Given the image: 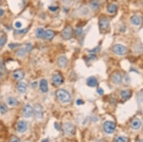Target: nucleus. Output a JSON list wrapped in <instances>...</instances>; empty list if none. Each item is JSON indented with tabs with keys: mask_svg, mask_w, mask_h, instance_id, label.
<instances>
[{
	"mask_svg": "<svg viewBox=\"0 0 143 142\" xmlns=\"http://www.w3.org/2000/svg\"><path fill=\"white\" fill-rule=\"evenodd\" d=\"M7 42V37L6 35H3L0 37V46H3Z\"/></svg>",
	"mask_w": 143,
	"mask_h": 142,
	"instance_id": "27",
	"label": "nucleus"
},
{
	"mask_svg": "<svg viewBox=\"0 0 143 142\" xmlns=\"http://www.w3.org/2000/svg\"><path fill=\"white\" fill-rule=\"evenodd\" d=\"M63 129L65 133L67 134H73L75 132V127L71 123H65L63 125Z\"/></svg>",
	"mask_w": 143,
	"mask_h": 142,
	"instance_id": "7",
	"label": "nucleus"
},
{
	"mask_svg": "<svg viewBox=\"0 0 143 142\" xmlns=\"http://www.w3.org/2000/svg\"><path fill=\"white\" fill-rule=\"evenodd\" d=\"M27 32H28V29H23V30H19L17 32L19 33V34H25V33H26Z\"/></svg>",
	"mask_w": 143,
	"mask_h": 142,
	"instance_id": "36",
	"label": "nucleus"
},
{
	"mask_svg": "<svg viewBox=\"0 0 143 142\" xmlns=\"http://www.w3.org/2000/svg\"><path fill=\"white\" fill-rule=\"evenodd\" d=\"M89 57L90 60H94V59L95 58V56L94 55V54H91Z\"/></svg>",
	"mask_w": 143,
	"mask_h": 142,
	"instance_id": "39",
	"label": "nucleus"
},
{
	"mask_svg": "<svg viewBox=\"0 0 143 142\" xmlns=\"http://www.w3.org/2000/svg\"><path fill=\"white\" fill-rule=\"evenodd\" d=\"M39 87L41 90L43 92H47L48 90V82L46 80L42 79L40 81Z\"/></svg>",
	"mask_w": 143,
	"mask_h": 142,
	"instance_id": "14",
	"label": "nucleus"
},
{
	"mask_svg": "<svg viewBox=\"0 0 143 142\" xmlns=\"http://www.w3.org/2000/svg\"><path fill=\"white\" fill-rule=\"evenodd\" d=\"M115 124L112 122L107 121L103 124V129L104 131L108 134H111L115 130Z\"/></svg>",
	"mask_w": 143,
	"mask_h": 142,
	"instance_id": "4",
	"label": "nucleus"
},
{
	"mask_svg": "<svg viewBox=\"0 0 143 142\" xmlns=\"http://www.w3.org/2000/svg\"><path fill=\"white\" fill-rule=\"evenodd\" d=\"M121 96L123 99H128L131 96V92L129 90H123L121 92Z\"/></svg>",
	"mask_w": 143,
	"mask_h": 142,
	"instance_id": "23",
	"label": "nucleus"
},
{
	"mask_svg": "<svg viewBox=\"0 0 143 142\" xmlns=\"http://www.w3.org/2000/svg\"><path fill=\"white\" fill-rule=\"evenodd\" d=\"M0 4H1V0H0Z\"/></svg>",
	"mask_w": 143,
	"mask_h": 142,
	"instance_id": "42",
	"label": "nucleus"
},
{
	"mask_svg": "<svg viewBox=\"0 0 143 142\" xmlns=\"http://www.w3.org/2000/svg\"><path fill=\"white\" fill-rule=\"evenodd\" d=\"M112 50L114 53L119 56L125 55L127 52V49L126 47L121 44L114 45L112 48Z\"/></svg>",
	"mask_w": 143,
	"mask_h": 142,
	"instance_id": "2",
	"label": "nucleus"
},
{
	"mask_svg": "<svg viewBox=\"0 0 143 142\" xmlns=\"http://www.w3.org/2000/svg\"><path fill=\"white\" fill-rule=\"evenodd\" d=\"M44 30L43 28H39L38 29H37L36 31V36L38 38H41L43 36L44 34Z\"/></svg>",
	"mask_w": 143,
	"mask_h": 142,
	"instance_id": "24",
	"label": "nucleus"
},
{
	"mask_svg": "<svg viewBox=\"0 0 143 142\" xmlns=\"http://www.w3.org/2000/svg\"><path fill=\"white\" fill-rule=\"evenodd\" d=\"M72 35V29L71 26H66L62 30L61 36L64 40H69L71 38Z\"/></svg>",
	"mask_w": 143,
	"mask_h": 142,
	"instance_id": "3",
	"label": "nucleus"
},
{
	"mask_svg": "<svg viewBox=\"0 0 143 142\" xmlns=\"http://www.w3.org/2000/svg\"><path fill=\"white\" fill-rule=\"evenodd\" d=\"M41 142H49V140L48 139H44L43 140H42Z\"/></svg>",
	"mask_w": 143,
	"mask_h": 142,
	"instance_id": "41",
	"label": "nucleus"
},
{
	"mask_svg": "<svg viewBox=\"0 0 143 142\" xmlns=\"http://www.w3.org/2000/svg\"><path fill=\"white\" fill-rule=\"evenodd\" d=\"M90 7L91 8V10L93 11H97L99 8V4L96 0H93L91 1L90 3Z\"/></svg>",
	"mask_w": 143,
	"mask_h": 142,
	"instance_id": "21",
	"label": "nucleus"
},
{
	"mask_svg": "<svg viewBox=\"0 0 143 142\" xmlns=\"http://www.w3.org/2000/svg\"><path fill=\"white\" fill-rule=\"evenodd\" d=\"M131 126L133 129H138L141 126V122L139 119H135L131 122Z\"/></svg>",
	"mask_w": 143,
	"mask_h": 142,
	"instance_id": "19",
	"label": "nucleus"
},
{
	"mask_svg": "<svg viewBox=\"0 0 143 142\" xmlns=\"http://www.w3.org/2000/svg\"><path fill=\"white\" fill-rule=\"evenodd\" d=\"M33 110L35 113V115H36L37 118L41 119V118L43 117V108H42V107L41 105H39V104H36V105H35L34 109Z\"/></svg>",
	"mask_w": 143,
	"mask_h": 142,
	"instance_id": "8",
	"label": "nucleus"
},
{
	"mask_svg": "<svg viewBox=\"0 0 143 142\" xmlns=\"http://www.w3.org/2000/svg\"><path fill=\"white\" fill-rule=\"evenodd\" d=\"M52 81L54 84L58 86V85H60L63 82L62 77L60 74L57 73V74H55L53 76Z\"/></svg>",
	"mask_w": 143,
	"mask_h": 142,
	"instance_id": "12",
	"label": "nucleus"
},
{
	"mask_svg": "<svg viewBox=\"0 0 143 142\" xmlns=\"http://www.w3.org/2000/svg\"><path fill=\"white\" fill-rule=\"evenodd\" d=\"M16 54H17L18 56L23 57V56H24L25 54H26V50L22 48L17 51V52H16Z\"/></svg>",
	"mask_w": 143,
	"mask_h": 142,
	"instance_id": "26",
	"label": "nucleus"
},
{
	"mask_svg": "<svg viewBox=\"0 0 143 142\" xmlns=\"http://www.w3.org/2000/svg\"><path fill=\"white\" fill-rule=\"evenodd\" d=\"M97 92L98 94H100V95H102V94H104V91H103V90L102 88H98L97 89Z\"/></svg>",
	"mask_w": 143,
	"mask_h": 142,
	"instance_id": "35",
	"label": "nucleus"
},
{
	"mask_svg": "<svg viewBox=\"0 0 143 142\" xmlns=\"http://www.w3.org/2000/svg\"><path fill=\"white\" fill-rule=\"evenodd\" d=\"M117 10V6L115 4H109L107 7V10L110 14L115 13Z\"/></svg>",
	"mask_w": 143,
	"mask_h": 142,
	"instance_id": "20",
	"label": "nucleus"
},
{
	"mask_svg": "<svg viewBox=\"0 0 143 142\" xmlns=\"http://www.w3.org/2000/svg\"><path fill=\"white\" fill-rule=\"evenodd\" d=\"M19 46L18 44H13V43H11V44H10L9 45V47L10 48V49H13L14 48H15V47H16L17 46Z\"/></svg>",
	"mask_w": 143,
	"mask_h": 142,
	"instance_id": "33",
	"label": "nucleus"
},
{
	"mask_svg": "<svg viewBox=\"0 0 143 142\" xmlns=\"http://www.w3.org/2000/svg\"><path fill=\"white\" fill-rule=\"evenodd\" d=\"M9 142H20V141H19V139L17 137L12 136Z\"/></svg>",
	"mask_w": 143,
	"mask_h": 142,
	"instance_id": "30",
	"label": "nucleus"
},
{
	"mask_svg": "<svg viewBox=\"0 0 143 142\" xmlns=\"http://www.w3.org/2000/svg\"><path fill=\"white\" fill-rule=\"evenodd\" d=\"M17 88L19 92L21 94H24L27 90V84L24 82L19 83L17 86Z\"/></svg>",
	"mask_w": 143,
	"mask_h": 142,
	"instance_id": "18",
	"label": "nucleus"
},
{
	"mask_svg": "<svg viewBox=\"0 0 143 142\" xmlns=\"http://www.w3.org/2000/svg\"><path fill=\"white\" fill-rule=\"evenodd\" d=\"M33 112V108L29 105H25L23 109V114L25 118H30L32 116Z\"/></svg>",
	"mask_w": 143,
	"mask_h": 142,
	"instance_id": "6",
	"label": "nucleus"
},
{
	"mask_svg": "<svg viewBox=\"0 0 143 142\" xmlns=\"http://www.w3.org/2000/svg\"><path fill=\"white\" fill-rule=\"evenodd\" d=\"M76 34L78 36H81L83 34V29L81 28H79L76 30Z\"/></svg>",
	"mask_w": 143,
	"mask_h": 142,
	"instance_id": "29",
	"label": "nucleus"
},
{
	"mask_svg": "<svg viewBox=\"0 0 143 142\" xmlns=\"http://www.w3.org/2000/svg\"><path fill=\"white\" fill-rule=\"evenodd\" d=\"M43 36L47 40H52L55 36V32L51 30H47L44 32Z\"/></svg>",
	"mask_w": 143,
	"mask_h": 142,
	"instance_id": "17",
	"label": "nucleus"
},
{
	"mask_svg": "<svg viewBox=\"0 0 143 142\" xmlns=\"http://www.w3.org/2000/svg\"><path fill=\"white\" fill-rule=\"evenodd\" d=\"M142 18L138 15H134L131 17V22L133 25L135 26H139L142 23Z\"/></svg>",
	"mask_w": 143,
	"mask_h": 142,
	"instance_id": "11",
	"label": "nucleus"
},
{
	"mask_svg": "<svg viewBox=\"0 0 143 142\" xmlns=\"http://www.w3.org/2000/svg\"><path fill=\"white\" fill-rule=\"evenodd\" d=\"M4 14V11L3 10H2V9H0V17L3 15Z\"/></svg>",
	"mask_w": 143,
	"mask_h": 142,
	"instance_id": "40",
	"label": "nucleus"
},
{
	"mask_svg": "<svg viewBox=\"0 0 143 142\" xmlns=\"http://www.w3.org/2000/svg\"><path fill=\"white\" fill-rule=\"evenodd\" d=\"M114 142H128V140L127 138H126V137L120 136L116 139Z\"/></svg>",
	"mask_w": 143,
	"mask_h": 142,
	"instance_id": "28",
	"label": "nucleus"
},
{
	"mask_svg": "<svg viewBox=\"0 0 143 142\" xmlns=\"http://www.w3.org/2000/svg\"><path fill=\"white\" fill-rule=\"evenodd\" d=\"M27 129V123L25 121H20L18 124V131L20 133L24 132Z\"/></svg>",
	"mask_w": 143,
	"mask_h": 142,
	"instance_id": "10",
	"label": "nucleus"
},
{
	"mask_svg": "<svg viewBox=\"0 0 143 142\" xmlns=\"http://www.w3.org/2000/svg\"><path fill=\"white\" fill-rule=\"evenodd\" d=\"M76 104H77V105H81V104H83V101L81 100H78L76 101Z\"/></svg>",
	"mask_w": 143,
	"mask_h": 142,
	"instance_id": "37",
	"label": "nucleus"
},
{
	"mask_svg": "<svg viewBox=\"0 0 143 142\" xmlns=\"http://www.w3.org/2000/svg\"><path fill=\"white\" fill-rule=\"evenodd\" d=\"M8 110V108H7L5 104L3 103H1L0 104V112H1L2 114H4L6 113Z\"/></svg>",
	"mask_w": 143,
	"mask_h": 142,
	"instance_id": "25",
	"label": "nucleus"
},
{
	"mask_svg": "<svg viewBox=\"0 0 143 142\" xmlns=\"http://www.w3.org/2000/svg\"><path fill=\"white\" fill-rule=\"evenodd\" d=\"M32 48H33V46H32L31 44H30V43L29 44H27V46H26V50L27 52L31 51L32 49Z\"/></svg>",
	"mask_w": 143,
	"mask_h": 142,
	"instance_id": "31",
	"label": "nucleus"
},
{
	"mask_svg": "<svg viewBox=\"0 0 143 142\" xmlns=\"http://www.w3.org/2000/svg\"><path fill=\"white\" fill-rule=\"evenodd\" d=\"M13 77L18 81H20L24 77V72L22 70H18L14 71L13 73Z\"/></svg>",
	"mask_w": 143,
	"mask_h": 142,
	"instance_id": "9",
	"label": "nucleus"
},
{
	"mask_svg": "<svg viewBox=\"0 0 143 142\" xmlns=\"http://www.w3.org/2000/svg\"><path fill=\"white\" fill-rule=\"evenodd\" d=\"M100 50L99 49H98V48H95V49H93V50H89V52H91V53H95V52H97Z\"/></svg>",
	"mask_w": 143,
	"mask_h": 142,
	"instance_id": "38",
	"label": "nucleus"
},
{
	"mask_svg": "<svg viewBox=\"0 0 143 142\" xmlns=\"http://www.w3.org/2000/svg\"><path fill=\"white\" fill-rule=\"evenodd\" d=\"M15 26L16 28H18V29H20V28H21L22 26V24L20 22H19V21H18V22H16L15 24Z\"/></svg>",
	"mask_w": 143,
	"mask_h": 142,
	"instance_id": "34",
	"label": "nucleus"
},
{
	"mask_svg": "<svg viewBox=\"0 0 143 142\" xmlns=\"http://www.w3.org/2000/svg\"><path fill=\"white\" fill-rule=\"evenodd\" d=\"M49 9L51 11H57L58 9V7L57 6H50L49 7Z\"/></svg>",
	"mask_w": 143,
	"mask_h": 142,
	"instance_id": "32",
	"label": "nucleus"
},
{
	"mask_svg": "<svg viewBox=\"0 0 143 142\" xmlns=\"http://www.w3.org/2000/svg\"><path fill=\"white\" fill-rule=\"evenodd\" d=\"M68 62L66 56H62L58 58L57 63L58 66H59L60 68H65L66 66H67V64Z\"/></svg>",
	"mask_w": 143,
	"mask_h": 142,
	"instance_id": "13",
	"label": "nucleus"
},
{
	"mask_svg": "<svg viewBox=\"0 0 143 142\" xmlns=\"http://www.w3.org/2000/svg\"><path fill=\"white\" fill-rule=\"evenodd\" d=\"M56 96L63 102H68L71 100L70 94L65 90H58L56 91Z\"/></svg>",
	"mask_w": 143,
	"mask_h": 142,
	"instance_id": "1",
	"label": "nucleus"
},
{
	"mask_svg": "<svg viewBox=\"0 0 143 142\" xmlns=\"http://www.w3.org/2000/svg\"><path fill=\"white\" fill-rule=\"evenodd\" d=\"M99 26L100 29L104 31L108 28L109 26V20L106 18H101L99 21Z\"/></svg>",
	"mask_w": 143,
	"mask_h": 142,
	"instance_id": "5",
	"label": "nucleus"
},
{
	"mask_svg": "<svg viewBox=\"0 0 143 142\" xmlns=\"http://www.w3.org/2000/svg\"><path fill=\"white\" fill-rule=\"evenodd\" d=\"M86 84L90 87H95L98 84V81L95 77L91 76L89 77L86 80Z\"/></svg>",
	"mask_w": 143,
	"mask_h": 142,
	"instance_id": "16",
	"label": "nucleus"
},
{
	"mask_svg": "<svg viewBox=\"0 0 143 142\" xmlns=\"http://www.w3.org/2000/svg\"><path fill=\"white\" fill-rule=\"evenodd\" d=\"M8 103L11 106H16L19 104V102L16 98L11 97L8 99Z\"/></svg>",
	"mask_w": 143,
	"mask_h": 142,
	"instance_id": "22",
	"label": "nucleus"
},
{
	"mask_svg": "<svg viewBox=\"0 0 143 142\" xmlns=\"http://www.w3.org/2000/svg\"><path fill=\"white\" fill-rule=\"evenodd\" d=\"M122 77L120 73L118 72H116L112 76V81L115 84H119L122 81Z\"/></svg>",
	"mask_w": 143,
	"mask_h": 142,
	"instance_id": "15",
	"label": "nucleus"
}]
</instances>
